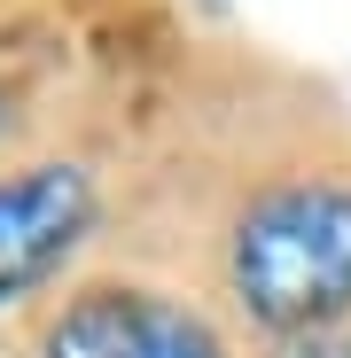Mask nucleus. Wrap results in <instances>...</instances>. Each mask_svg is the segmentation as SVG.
I'll list each match as a JSON object with an SVG mask.
<instances>
[{
	"instance_id": "nucleus-3",
	"label": "nucleus",
	"mask_w": 351,
	"mask_h": 358,
	"mask_svg": "<svg viewBox=\"0 0 351 358\" xmlns=\"http://www.w3.org/2000/svg\"><path fill=\"white\" fill-rule=\"evenodd\" d=\"M47 358H226L219 335L172 304V296H149V288H86L55 312Z\"/></svg>"
},
{
	"instance_id": "nucleus-1",
	"label": "nucleus",
	"mask_w": 351,
	"mask_h": 358,
	"mask_svg": "<svg viewBox=\"0 0 351 358\" xmlns=\"http://www.w3.org/2000/svg\"><path fill=\"white\" fill-rule=\"evenodd\" d=\"M234 296L273 335H328L351 312V187L289 179L234 226Z\"/></svg>"
},
{
	"instance_id": "nucleus-4",
	"label": "nucleus",
	"mask_w": 351,
	"mask_h": 358,
	"mask_svg": "<svg viewBox=\"0 0 351 358\" xmlns=\"http://www.w3.org/2000/svg\"><path fill=\"white\" fill-rule=\"evenodd\" d=\"M289 358H351V335L343 327H328V335H297V350Z\"/></svg>"
},
{
	"instance_id": "nucleus-2",
	"label": "nucleus",
	"mask_w": 351,
	"mask_h": 358,
	"mask_svg": "<svg viewBox=\"0 0 351 358\" xmlns=\"http://www.w3.org/2000/svg\"><path fill=\"white\" fill-rule=\"evenodd\" d=\"M94 234V179L63 156L0 179V304L47 288Z\"/></svg>"
}]
</instances>
